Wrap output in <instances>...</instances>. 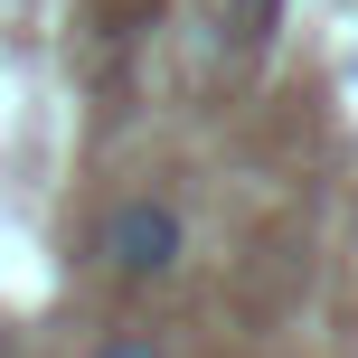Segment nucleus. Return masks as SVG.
Listing matches in <instances>:
<instances>
[{
    "instance_id": "nucleus-1",
    "label": "nucleus",
    "mask_w": 358,
    "mask_h": 358,
    "mask_svg": "<svg viewBox=\"0 0 358 358\" xmlns=\"http://www.w3.org/2000/svg\"><path fill=\"white\" fill-rule=\"evenodd\" d=\"M94 264H104V283H123V292L179 283V264H189V217H179V198H161V189L113 198V208L94 217Z\"/></svg>"
},
{
    "instance_id": "nucleus-4",
    "label": "nucleus",
    "mask_w": 358,
    "mask_h": 358,
    "mask_svg": "<svg viewBox=\"0 0 358 358\" xmlns=\"http://www.w3.org/2000/svg\"><path fill=\"white\" fill-rule=\"evenodd\" d=\"M0 358H10V321H0Z\"/></svg>"
},
{
    "instance_id": "nucleus-2",
    "label": "nucleus",
    "mask_w": 358,
    "mask_h": 358,
    "mask_svg": "<svg viewBox=\"0 0 358 358\" xmlns=\"http://www.w3.org/2000/svg\"><path fill=\"white\" fill-rule=\"evenodd\" d=\"M227 29L245 38V48H264V38L283 29V0H227Z\"/></svg>"
},
{
    "instance_id": "nucleus-3",
    "label": "nucleus",
    "mask_w": 358,
    "mask_h": 358,
    "mask_svg": "<svg viewBox=\"0 0 358 358\" xmlns=\"http://www.w3.org/2000/svg\"><path fill=\"white\" fill-rule=\"evenodd\" d=\"M94 358H161V349H151V330H113V340L94 349Z\"/></svg>"
}]
</instances>
